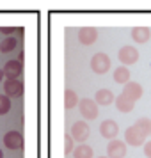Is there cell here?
<instances>
[{
	"instance_id": "1",
	"label": "cell",
	"mask_w": 151,
	"mask_h": 158,
	"mask_svg": "<svg viewBox=\"0 0 151 158\" xmlns=\"http://www.w3.org/2000/svg\"><path fill=\"white\" fill-rule=\"evenodd\" d=\"M91 68H93V71L98 73V75L107 73L108 69H110V57H108L107 53H103V52L96 53V55H93V59H91Z\"/></svg>"
},
{
	"instance_id": "2",
	"label": "cell",
	"mask_w": 151,
	"mask_h": 158,
	"mask_svg": "<svg viewBox=\"0 0 151 158\" xmlns=\"http://www.w3.org/2000/svg\"><path fill=\"white\" fill-rule=\"evenodd\" d=\"M78 110H80V114L84 115L86 119H96V117H98V114H100V110H98V103H96V101H93V100H89V98L80 100Z\"/></svg>"
},
{
	"instance_id": "3",
	"label": "cell",
	"mask_w": 151,
	"mask_h": 158,
	"mask_svg": "<svg viewBox=\"0 0 151 158\" xmlns=\"http://www.w3.org/2000/svg\"><path fill=\"white\" fill-rule=\"evenodd\" d=\"M69 135L73 137V140H77V142L84 144L89 139V135H91V130H89V124L84 121H77L75 124L71 126V133Z\"/></svg>"
},
{
	"instance_id": "4",
	"label": "cell",
	"mask_w": 151,
	"mask_h": 158,
	"mask_svg": "<svg viewBox=\"0 0 151 158\" xmlns=\"http://www.w3.org/2000/svg\"><path fill=\"white\" fill-rule=\"evenodd\" d=\"M117 57H119V60L124 66L135 64L137 60H139V50H137L135 46H132V44H126V46H123L121 50H119Z\"/></svg>"
},
{
	"instance_id": "5",
	"label": "cell",
	"mask_w": 151,
	"mask_h": 158,
	"mask_svg": "<svg viewBox=\"0 0 151 158\" xmlns=\"http://www.w3.org/2000/svg\"><path fill=\"white\" fill-rule=\"evenodd\" d=\"M4 144H6V148H9V149H23L25 140H23V135L20 131L11 130V131H7L4 135Z\"/></svg>"
},
{
	"instance_id": "6",
	"label": "cell",
	"mask_w": 151,
	"mask_h": 158,
	"mask_svg": "<svg viewBox=\"0 0 151 158\" xmlns=\"http://www.w3.org/2000/svg\"><path fill=\"white\" fill-rule=\"evenodd\" d=\"M100 133L103 139H108V140H114L117 133H119V126L114 119H105V121L100 124Z\"/></svg>"
},
{
	"instance_id": "7",
	"label": "cell",
	"mask_w": 151,
	"mask_h": 158,
	"mask_svg": "<svg viewBox=\"0 0 151 158\" xmlns=\"http://www.w3.org/2000/svg\"><path fill=\"white\" fill-rule=\"evenodd\" d=\"M23 91H25V87H23V82H20V80L4 82V93L9 98H20V96H23Z\"/></svg>"
},
{
	"instance_id": "8",
	"label": "cell",
	"mask_w": 151,
	"mask_h": 158,
	"mask_svg": "<svg viewBox=\"0 0 151 158\" xmlns=\"http://www.w3.org/2000/svg\"><path fill=\"white\" fill-rule=\"evenodd\" d=\"M107 156L108 158H124L126 156V144L121 140H110L107 146Z\"/></svg>"
},
{
	"instance_id": "9",
	"label": "cell",
	"mask_w": 151,
	"mask_h": 158,
	"mask_svg": "<svg viewBox=\"0 0 151 158\" xmlns=\"http://www.w3.org/2000/svg\"><path fill=\"white\" fill-rule=\"evenodd\" d=\"M124 139H126V144L133 146V148L146 144V137H144L142 133L135 128V126H130V128H126V131H124Z\"/></svg>"
},
{
	"instance_id": "10",
	"label": "cell",
	"mask_w": 151,
	"mask_h": 158,
	"mask_svg": "<svg viewBox=\"0 0 151 158\" xmlns=\"http://www.w3.org/2000/svg\"><path fill=\"white\" fill-rule=\"evenodd\" d=\"M23 73V64L20 60H7L4 66V75L7 80H18V77Z\"/></svg>"
},
{
	"instance_id": "11",
	"label": "cell",
	"mask_w": 151,
	"mask_h": 158,
	"mask_svg": "<svg viewBox=\"0 0 151 158\" xmlns=\"http://www.w3.org/2000/svg\"><path fill=\"white\" fill-rule=\"evenodd\" d=\"M142 85L141 84H137V82H128L126 85H123V94L130 98L132 101H137L142 98Z\"/></svg>"
},
{
	"instance_id": "12",
	"label": "cell",
	"mask_w": 151,
	"mask_h": 158,
	"mask_svg": "<svg viewBox=\"0 0 151 158\" xmlns=\"http://www.w3.org/2000/svg\"><path fill=\"white\" fill-rule=\"evenodd\" d=\"M98 39V30L94 27H82L78 30V41L82 44H94Z\"/></svg>"
},
{
	"instance_id": "13",
	"label": "cell",
	"mask_w": 151,
	"mask_h": 158,
	"mask_svg": "<svg viewBox=\"0 0 151 158\" xmlns=\"http://www.w3.org/2000/svg\"><path fill=\"white\" fill-rule=\"evenodd\" d=\"M149 37H151V30H149V27H146V25H141V27L132 29V39H133L135 43H146Z\"/></svg>"
},
{
	"instance_id": "14",
	"label": "cell",
	"mask_w": 151,
	"mask_h": 158,
	"mask_svg": "<svg viewBox=\"0 0 151 158\" xmlns=\"http://www.w3.org/2000/svg\"><path fill=\"white\" fill-rule=\"evenodd\" d=\"M94 101L98 105H110L114 101V94H112V91H108V89H100V91H96V94H94Z\"/></svg>"
},
{
	"instance_id": "15",
	"label": "cell",
	"mask_w": 151,
	"mask_h": 158,
	"mask_svg": "<svg viewBox=\"0 0 151 158\" xmlns=\"http://www.w3.org/2000/svg\"><path fill=\"white\" fill-rule=\"evenodd\" d=\"M133 105H135V101H132L130 98H126L124 94H119L115 98V107H117L119 112H130V110H133Z\"/></svg>"
},
{
	"instance_id": "16",
	"label": "cell",
	"mask_w": 151,
	"mask_h": 158,
	"mask_svg": "<svg viewBox=\"0 0 151 158\" xmlns=\"http://www.w3.org/2000/svg\"><path fill=\"white\" fill-rule=\"evenodd\" d=\"M114 82H115V84H123V85H126V84L130 82V69H128V68H124V66L115 68Z\"/></svg>"
},
{
	"instance_id": "17",
	"label": "cell",
	"mask_w": 151,
	"mask_h": 158,
	"mask_svg": "<svg viewBox=\"0 0 151 158\" xmlns=\"http://www.w3.org/2000/svg\"><path fill=\"white\" fill-rule=\"evenodd\" d=\"M94 151L91 146H87V144H78L75 149H73V156L75 158H93Z\"/></svg>"
},
{
	"instance_id": "18",
	"label": "cell",
	"mask_w": 151,
	"mask_h": 158,
	"mask_svg": "<svg viewBox=\"0 0 151 158\" xmlns=\"http://www.w3.org/2000/svg\"><path fill=\"white\" fill-rule=\"evenodd\" d=\"M78 103H80V101H78L77 93L71 91V89H66V91H64V107L68 108V110H71V108H75Z\"/></svg>"
},
{
	"instance_id": "19",
	"label": "cell",
	"mask_w": 151,
	"mask_h": 158,
	"mask_svg": "<svg viewBox=\"0 0 151 158\" xmlns=\"http://www.w3.org/2000/svg\"><path fill=\"white\" fill-rule=\"evenodd\" d=\"M144 137H149L151 135V119L149 117H141V119H137V123L133 124Z\"/></svg>"
},
{
	"instance_id": "20",
	"label": "cell",
	"mask_w": 151,
	"mask_h": 158,
	"mask_svg": "<svg viewBox=\"0 0 151 158\" xmlns=\"http://www.w3.org/2000/svg\"><path fill=\"white\" fill-rule=\"evenodd\" d=\"M16 37H6L2 43H0V52H4V53H7V52H13L16 48Z\"/></svg>"
},
{
	"instance_id": "21",
	"label": "cell",
	"mask_w": 151,
	"mask_h": 158,
	"mask_svg": "<svg viewBox=\"0 0 151 158\" xmlns=\"http://www.w3.org/2000/svg\"><path fill=\"white\" fill-rule=\"evenodd\" d=\"M11 110V100L9 96H2L0 94V115H6Z\"/></svg>"
},
{
	"instance_id": "22",
	"label": "cell",
	"mask_w": 151,
	"mask_h": 158,
	"mask_svg": "<svg viewBox=\"0 0 151 158\" xmlns=\"http://www.w3.org/2000/svg\"><path fill=\"white\" fill-rule=\"evenodd\" d=\"M73 142H75V140H73V137L66 133V135H64V153H66V155L73 153V149H75V148H73L75 144H73Z\"/></svg>"
},
{
	"instance_id": "23",
	"label": "cell",
	"mask_w": 151,
	"mask_h": 158,
	"mask_svg": "<svg viewBox=\"0 0 151 158\" xmlns=\"http://www.w3.org/2000/svg\"><path fill=\"white\" fill-rule=\"evenodd\" d=\"M0 32L6 37H13V34L16 32V27H0Z\"/></svg>"
},
{
	"instance_id": "24",
	"label": "cell",
	"mask_w": 151,
	"mask_h": 158,
	"mask_svg": "<svg viewBox=\"0 0 151 158\" xmlns=\"http://www.w3.org/2000/svg\"><path fill=\"white\" fill-rule=\"evenodd\" d=\"M144 155H146L148 158H151V140L144 144Z\"/></svg>"
},
{
	"instance_id": "25",
	"label": "cell",
	"mask_w": 151,
	"mask_h": 158,
	"mask_svg": "<svg viewBox=\"0 0 151 158\" xmlns=\"http://www.w3.org/2000/svg\"><path fill=\"white\" fill-rule=\"evenodd\" d=\"M16 32H18L20 36H23V29H22V27H18V29H16Z\"/></svg>"
},
{
	"instance_id": "26",
	"label": "cell",
	"mask_w": 151,
	"mask_h": 158,
	"mask_svg": "<svg viewBox=\"0 0 151 158\" xmlns=\"http://www.w3.org/2000/svg\"><path fill=\"white\" fill-rule=\"evenodd\" d=\"M4 77H6V75H4V69H0V82L4 80Z\"/></svg>"
},
{
	"instance_id": "27",
	"label": "cell",
	"mask_w": 151,
	"mask_h": 158,
	"mask_svg": "<svg viewBox=\"0 0 151 158\" xmlns=\"http://www.w3.org/2000/svg\"><path fill=\"white\" fill-rule=\"evenodd\" d=\"M0 158H4V153H2V149H0Z\"/></svg>"
},
{
	"instance_id": "28",
	"label": "cell",
	"mask_w": 151,
	"mask_h": 158,
	"mask_svg": "<svg viewBox=\"0 0 151 158\" xmlns=\"http://www.w3.org/2000/svg\"><path fill=\"white\" fill-rule=\"evenodd\" d=\"M98 158H108V156H98Z\"/></svg>"
}]
</instances>
